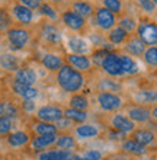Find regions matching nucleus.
<instances>
[{
	"label": "nucleus",
	"mask_w": 157,
	"mask_h": 160,
	"mask_svg": "<svg viewBox=\"0 0 157 160\" xmlns=\"http://www.w3.org/2000/svg\"><path fill=\"white\" fill-rule=\"evenodd\" d=\"M55 83L63 92L66 93H79L86 86V76L83 73L77 72L68 64H64L58 72L55 73Z\"/></svg>",
	"instance_id": "nucleus-1"
},
{
	"label": "nucleus",
	"mask_w": 157,
	"mask_h": 160,
	"mask_svg": "<svg viewBox=\"0 0 157 160\" xmlns=\"http://www.w3.org/2000/svg\"><path fill=\"white\" fill-rule=\"evenodd\" d=\"M4 34H6V39H7L10 48L15 51L25 50L32 39V32L28 29V26L13 25Z\"/></svg>",
	"instance_id": "nucleus-2"
},
{
	"label": "nucleus",
	"mask_w": 157,
	"mask_h": 160,
	"mask_svg": "<svg viewBox=\"0 0 157 160\" xmlns=\"http://www.w3.org/2000/svg\"><path fill=\"white\" fill-rule=\"evenodd\" d=\"M96 103L99 109L105 114H114L122 111L127 103L119 93H110V92H98L96 93Z\"/></svg>",
	"instance_id": "nucleus-3"
},
{
	"label": "nucleus",
	"mask_w": 157,
	"mask_h": 160,
	"mask_svg": "<svg viewBox=\"0 0 157 160\" xmlns=\"http://www.w3.org/2000/svg\"><path fill=\"white\" fill-rule=\"evenodd\" d=\"M101 70L105 73V76L115 77V79H121L124 77L122 64L119 60V55L116 52H110V51H103L102 58H101Z\"/></svg>",
	"instance_id": "nucleus-4"
},
{
	"label": "nucleus",
	"mask_w": 157,
	"mask_h": 160,
	"mask_svg": "<svg viewBox=\"0 0 157 160\" xmlns=\"http://www.w3.org/2000/svg\"><path fill=\"white\" fill-rule=\"evenodd\" d=\"M92 21H93L95 26H96L101 32H109L112 28L116 26L118 18H116V15H114V13L110 12V10H108L106 8L98 6V8L95 9Z\"/></svg>",
	"instance_id": "nucleus-5"
},
{
	"label": "nucleus",
	"mask_w": 157,
	"mask_h": 160,
	"mask_svg": "<svg viewBox=\"0 0 157 160\" xmlns=\"http://www.w3.org/2000/svg\"><path fill=\"white\" fill-rule=\"evenodd\" d=\"M60 22L64 28H67L70 32L74 34H83L87 28V21L74 13L71 9H66L60 13Z\"/></svg>",
	"instance_id": "nucleus-6"
},
{
	"label": "nucleus",
	"mask_w": 157,
	"mask_h": 160,
	"mask_svg": "<svg viewBox=\"0 0 157 160\" xmlns=\"http://www.w3.org/2000/svg\"><path fill=\"white\" fill-rule=\"evenodd\" d=\"M135 35L145 47L157 45V23L149 19H143L137 25Z\"/></svg>",
	"instance_id": "nucleus-7"
},
{
	"label": "nucleus",
	"mask_w": 157,
	"mask_h": 160,
	"mask_svg": "<svg viewBox=\"0 0 157 160\" xmlns=\"http://www.w3.org/2000/svg\"><path fill=\"white\" fill-rule=\"evenodd\" d=\"M64 61L66 64L71 66L73 68H76L77 72L86 73L92 72L93 68V60L90 57V54H71V52H67L64 55Z\"/></svg>",
	"instance_id": "nucleus-8"
},
{
	"label": "nucleus",
	"mask_w": 157,
	"mask_h": 160,
	"mask_svg": "<svg viewBox=\"0 0 157 160\" xmlns=\"http://www.w3.org/2000/svg\"><path fill=\"white\" fill-rule=\"evenodd\" d=\"M10 16H12L13 22H16L17 25L21 26H29L32 22H34L35 18V10L26 8L21 3H13L12 8H10Z\"/></svg>",
	"instance_id": "nucleus-9"
},
{
	"label": "nucleus",
	"mask_w": 157,
	"mask_h": 160,
	"mask_svg": "<svg viewBox=\"0 0 157 160\" xmlns=\"http://www.w3.org/2000/svg\"><path fill=\"white\" fill-rule=\"evenodd\" d=\"M63 117H64V108H61L58 105H42L39 106L37 112H35V118L38 121L50 122V124H55Z\"/></svg>",
	"instance_id": "nucleus-10"
},
{
	"label": "nucleus",
	"mask_w": 157,
	"mask_h": 160,
	"mask_svg": "<svg viewBox=\"0 0 157 160\" xmlns=\"http://www.w3.org/2000/svg\"><path fill=\"white\" fill-rule=\"evenodd\" d=\"M39 34H41V39H42L45 44H48V45H60V44L63 42V34H61V31H60L58 26L51 21L42 23Z\"/></svg>",
	"instance_id": "nucleus-11"
},
{
	"label": "nucleus",
	"mask_w": 157,
	"mask_h": 160,
	"mask_svg": "<svg viewBox=\"0 0 157 160\" xmlns=\"http://www.w3.org/2000/svg\"><path fill=\"white\" fill-rule=\"evenodd\" d=\"M109 127L115 128V130L121 131L124 134H131L132 131L137 128V124L131 121V119L127 117L125 112H114V114H109Z\"/></svg>",
	"instance_id": "nucleus-12"
},
{
	"label": "nucleus",
	"mask_w": 157,
	"mask_h": 160,
	"mask_svg": "<svg viewBox=\"0 0 157 160\" xmlns=\"http://www.w3.org/2000/svg\"><path fill=\"white\" fill-rule=\"evenodd\" d=\"M125 114L134 124H145L151 119V109H149L144 105H138V103L127 106Z\"/></svg>",
	"instance_id": "nucleus-13"
},
{
	"label": "nucleus",
	"mask_w": 157,
	"mask_h": 160,
	"mask_svg": "<svg viewBox=\"0 0 157 160\" xmlns=\"http://www.w3.org/2000/svg\"><path fill=\"white\" fill-rule=\"evenodd\" d=\"M73 135L77 140H92L101 135V127L98 124H92V122H85V124H79L73 128Z\"/></svg>",
	"instance_id": "nucleus-14"
},
{
	"label": "nucleus",
	"mask_w": 157,
	"mask_h": 160,
	"mask_svg": "<svg viewBox=\"0 0 157 160\" xmlns=\"http://www.w3.org/2000/svg\"><path fill=\"white\" fill-rule=\"evenodd\" d=\"M13 82L25 86H35L38 83V74L32 67H19L13 73Z\"/></svg>",
	"instance_id": "nucleus-15"
},
{
	"label": "nucleus",
	"mask_w": 157,
	"mask_h": 160,
	"mask_svg": "<svg viewBox=\"0 0 157 160\" xmlns=\"http://www.w3.org/2000/svg\"><path fill=\"white\" fill-rule=\"evenodd\" d=\"M58 134H45V135H35L34 138H31L29 144L34 152H44L47 148H51L55 146Z\"/></svg>",
	"instance_id": "nucleus-16"
},
{
	"label": "nucleus",
	"mask_w": 157,
	"mask_h": 160,
	"mask_svg": "<svg viewBox=\"0 0 157 160\" xmlns=\"http://www.w3.org/2000/svg\"><path fill=\"white\" fill-rule=\"evenodd\" d=\"M96 90L98 92H110V93H121L124 90V84L115 77H101L96 82Z\"/></svg>",
	"instance_id": "nucleus-17"
},
{
	"label": "nucleus",
	"mask_w": 157,
	"mask_h": 160,
	"mask_svg": "<svg viewBox=\"0 0 157 160\" xmlns=\"http://www.w3.org/2000/svg\"><path fill=\"white\" fill-rule=\"evenodd\" d=\"M41 64L42 67L50 73H57L60 68L63 67L66 61H64V57L55 54V52H45V54L41 57Z\"/></svg>",
	"instance_id": "nucleus-18"
},
{
	"label": "nucleus",
	"mask_w": 157,
	"mask_h": 160,
	"mask_svg": "<svg viewBox=\"0 0 157 160\" xmlns=\"http://www.w3.org/2000/svg\"><path fill=\"white\" fill-rule=\"evenodd\" d=\"M67 50L71 54H90L92 45L87 39L81 37H70L67 39Z\"/></svg>",
	"instance_id": "nucleus-19"
},
{
	"label": "nucleus",
	"mask_w": 157,
	"mask_h": 160,
	"mask_svg": "<svg viewBox=\"0 0 157 160\" xmlns=\"http://www.w3.org/2000/svg\"><path fill=\"white\" fill-rule=\"evenodd\" d=\"M12 92L22 101H35L39 96V90L35 86H25L16 82H12Z\"/></svg>",
	"instance_id": "nucleus-20"
},
{
	"label": "nucleus",
	"mask_w": 157,
	"mask_h": 160,
	"mask_svg": "<svg viewBox=\"0 0 157 160\" xmlns=\"http://www.w3.org/2000/svg\"><path fill=\"white\" fill-rule=\"evenodd\" d=\"M70 9H71L74 13H77L79 16H81L83 19H86V21H89V19H92V16H93L95 13V6L92 2H89V0H74L71 3V6H70Z\"/></svg>",
	"instance_id": "nucleus-21"
},
{
	"label": "nucleus",
	"mask_w": 157,
	"mask_h": 160,
	"mask_svg": "<svg viewBox=\"0 0 157 160\" xmlns=\"http://www.w3.org/2000/svg\"><path fill=\"white\" fill-rule=\"evenodd\" d=\"M121 150L127 154H131V156H137L141 157L147 154V147H144L143 144H140L138 141H135L134 138H125L121 141Z\"/></svg>",
	"instance_id": "nucleus-22"
},
{
	"label": "nucleus",
	"mask_w": 157,
	"mask_h": 160,
	"mask_svg": "<svg viewBox=\"0 0 157 160\" xmlns=\"http://www.w3.org/2000/svg\"><path fill=\"white\" fill-rule=\"evenodd\" d=\"M147 47L141 42V39L137 37V35H131L130 38L127 39V42L124 44V51L125 54L131 55V57H141L143 52L145 51Z\"/></svg>",
	"instance_id": "nucleus-23"
},
{
	"label": "nucleus",
	"mask_w": 157,
	"mask_h": 160,
	"mask_svg": "<svg viewBox=\"0 0 157 160\" xmlns=\"http://www.w3.org/2000/svg\"><path fill=\"white\" fill-rule=\"evenodd\" d=\"M130 37H131V35L118 25L115 26V28H112L109 32H106V41L109 42V45H114V47L124 45Z\"/></svg>",
	"instance_id": "nucleus-24"
},
{
	"label": "nucleus",
	"mask_w": 157,
	"mask_h": 160,
	"mask_svg": "<svg viewBox=\"0 0 157 160\" xmlns=\"http://www.w3.org/2000/svg\"><path fill=\"white\" fill-rule=\"evenodd\" d=\"M131 138L143 144L144 147H150L156 143V134L149 128H135L131 132Z\"/></svg>",
	"instance_id": "nucleus-25"
},
{
	"label": "nucleus",
	"mask_w": 157,
	"mask_h": 160,
	"mask_svg": "<svg viewBox=\"0 0 157 160\" xmlns=\"http://www.w3.org/2000/svg\"><path fill=\"white\" fill-rule=\"evenodd\" d=\"M21 67V60L13 52H3L0 54V70L7 73H15Z\"/></svg>",
	"instance_id": "nucleus-26"
},
{
	"label": "nucleus",
	"mask_w": 157,
	"mask_h": 160,
	"mask_svg": "<svg viewBox=\"0 0 157 160\" xmlns=\"http://www.w3.org/2000/svg\"><path fill=\"white\" fill-rule=\"evenodd\" d=\"M134 102L138 103V105H151V103H156L157 102V90L156 89H144V90H138V92L134 93L132 96Z\"/></svg>",
	"instance_id": "nucleus-27"
},
{
	"label": "nucleus",
	"mask_w": 157,
	"mask_h": 160,
	"mask_svg": "<svg viewBox=\"0 0 157 160\" xmlns=\"http://www.w3.org/2000/svg\"><path fill=\"white\" fill-rule=\"evenodd\" d=\"M73 154V150H61V148H52V150H44L38 154V160H68Z\"/></svg>",
	"instance_id": "nucleus-28"
},
{
	"label": "nucleus",
	"mask_w": 157,
	"mask_h": 160,
	"mask_svg": "<svg viewBox=\"0 0 157 160\" xmlns=\"http://www.w3.org/2000/svg\"><path fill=\"white\" fill-rule=\"evenodd\" d=\"M21 115V108L10 99H0V117H9V118L17 119Z\"/></svg>",
	"instance_id": "nucleus-29"
},
{
	"label": "nucleus",
	"mask_w": 157,
	"mask_h": 160,
	"mask_svg": "<svg viewBox=\"0 0 157 160\" xmlns=\"http://www.w3.org/2000/svg\"><path fill=\"white\" fill-rule=\"evenodd\" d=\"M31 141V135L26 132V131H12L10 134L7 135V143L10 147L13 148H19L23 147L26 144H29Z\"/></svg>",
	"instance_id": "nucleus-30"
},
{
	"label": "nucleus",
	"mask_w": 157,
	"mask_h": 160,
	"mask_svg": "<svg viewBox=\"0 0 157 160\" xmlns=\"http://www.w3.org/2000/svg\"><path fill=\"white\" fill-rule=\"evenodd\" d=\"M119 55V60H121V64H122V70H124V74L125 76H134L137 73L140 72V67H138V63L134 57L128 54H118Z\"/></svg>",
	"instance_id": "nucleus-31"
},
{
	"label": "nucleus",
	"mask_w": 157,
	"mask_h": 160,
	"mask_svg": "<svg viewBox=\"0 0 157 160\" xmlns=\"http://www.w3.org/2000/svg\"><path fill=\"white\" fill-rule=\"evenodd\" d=\"M68 106L73 109L79 111H89L90 109V99L86 96L85 93H73L68 99Z\"/></svg>",
	"instance_id": "nucleus-32"
},
{
	"label": "nucleus",
	"mask_w": 157,
	"mask_h": 160,
	"mask_svg": "<svg viewBox=\"0 0 157 160\" xmlns=\"http://www.w3.org/2000/svg\"><path fill=\"white\" fill-rule=\"evenodd\" d=\"M64 117L70 119L74 125H79V124L87 122L90 115H89V111H79V109H73V108L67 106V108H64Z\"/></svg>",
	"instance_id": "nucleus-33"
},
{
	"label": "nucleus",
	"mask_w": 157,
	"mask_h": 160,
	"mask_svg": "<svg viewBox=\"0 0 157 160\" xmlns=\"http://www.w3.org/2000/svg\"><path fill=\"white\" fill-rule=\"evenodd\" d=\"M76 146H77V141L74 135L70 134V132H61L57 137L54 147L61 148V150H73V148H76Z\"/></svg>",
	"instance_id": "nucleus-34"
},
{
	"label": "nucleus",
	"mask_w": 157,
	"mask_h": 160,
	"mask_svg": "<svg viewBox=\"0 0 157 160\" xmlns=\"http://www.w3.org/2000/svg\"><path fill=\"white\" fill-rule=\"evenodd\" d=\"M38 13L41 16H44L47 21L51 22H60V13L57 12L55 6L51 3V2H45V3H41L38 9Z\"/></svg>",
	"instance_id": "nucleus-35"
},
{
	"label": "nucleus",
	"mask_w": 157,
	"mask_h": 160,
	"mask_svg": "<svg viewBox=\"0 0 157 160\" xmlns=\"http://www.w3.org/2000/svg\"><path fill=\"white\" fill-rule=\"evenodd\" d=\"M32 131L35 132V135H45V134H58V130L55 124H50V122L44 121H37L32 124Z\"/></svg>",
	"instance_id": "nucleus-36"
},
{
	"label": "nucleus",
	"mask_w": 157,
	"mask_h": 160,
	"mask_svg": "<svg viewBox=\"0 0 157 160\" xmlns=\"http://www.w3.org/2000/svg\"><path fill=\"white\" fill-rule=\"evenodd\" d=\"M141 57H143V61L145 63L147 67L157 68V45L147 47Z\"/></svg>",
	"instance_id": "nucleus-37"
},
{
	"label": "nucleus",
	"mask_w": 157,
	"mask_h": 160,
	"mask_svg": "<svg viewBox=\"0 0 157 160\" xmlns=\"http://www.w3.org/2000/svg\"><path fill=\"white\" fill-rule=\"evenodd\" d=\"M116 25L121 26L122 29H125L130 35H132L134 32H135L138 22H137L132 16H128V15H125V16H121V18H119V19H118V23H116Z\"/></svg>",
	"instance_id": "nucleus-38"
},
{
	"label": "nucleus",
	"mask_w": 157,
	"mask_h": 160,
	"mask_svg": "<svg viewBox=\"0 0 157 160\" xmlns=\"http://www.w3.org/2000/svg\"><path fill=\"white\" fill-rule=\"evenodd\" d=\"M101 6H103V8H106L108 10H110V12L114 13V15H121L124 10V3L122 0H101Z\"/></svg>",
	"instance_id": "nucleus-39"
},
{
	"label": "nucleus",
	"mask_w": 157,
	"mask_h": 160,
	"mask_svg": "<svg viewBox=\"0 0 157 160\" xmlns=\"http://www.w3.org/2000/svg\"><path fill=\"white\" fill-rule=\"evenodd\" d=\"M10 26H13V19L10 16V12L0 6V32H6Z\"/></svg>",
	"instance_id": "nucleus-40"
},
{
	"label": "nucleus",
	"mask_w": 157,
	"mask_h": 160,
	"mask_svg": "<svg viewBox=\"0 0 157 160\" xmlns=\"http://www.w3.org/2000/svg\"><path fill=\"white\" fill-rule=\"evenodd\" d=\"M16 119L9 117H0V135H9L15 128Z\"/></svg>",
	"instance_id": "nucleus-41"
},
{
	"label": "nucleus",
	"mask_w": 157,
	"mask_h": 160,
	"mask_svg": "<svg viewBox=\"0 0 157 160\" xmlns=\"http://www.w3.org/2000/svg\"><path fill=\"white\" fill-rule=\"evenodd\" d=\"M55 127H57V130H58V132L61 131V132H68L70 130H73V127H74V124H73L71 121L68 118H66V117H63L61 119H58V121L55 122Z\"/></svg>",
	"instance_id": "nucleus-42"
},
{
	"label": "nucleus",
	"mask_w": 157,
	"mask_h": 160,
	"mask_svg": "<svg viewBox=\"0 0 157 160\" xmlns=\"http://www.w3.org/2000/svg\"><path fill=\"white\" fill-rule=\"evenodd\" d=\"M138 6L141 8V10H144L149 15H154L156 13V4L153 3V0H137Z\"/></svg>",
	"instance_id": "nucleus-43"
},
{
	"label": "nucleus",
	"mask_w": 157,
	"mask_h": 160,
	"mask_svg": "<svg viewBox=\"0 0 157 160\" xmlns=\"http://www.w3.org/2000/svg\"><path fill=\"white\" fill-rule=\"evenodd\" d=\"M22 112H25V114H35L37 112V103L35 101H22L21 105H19Z\"/></svg>",
	"instance_id": "nucleus-44"
},
{
	"label": "nucleus",
	"mask_w": 157,
	"mask_h": 160,
	"mask_svg": "<svg viewBox=\"0 0 157 160\" xmlns=\"http://www.w3.org/2000/svg\"><path fill=\"white\" fill-rule=\"evenodd\" d=\"M81 156H83L85 160H102L103 159L102 152H99V150H86Z\"/></svg>",
	"instance_id": "nucleus-45"
},
{
	"label": "nucleus",
	"mask_w": 157,
	"mask_h": 160,
	"mask_svg": "<svg viewBox=\"0 0 157 160\" xmlns=\"http://www.w3.org/2000/svg\"><path fill=\"white\" fill-rule=\"evenodd\" d=\"M16 2L23 4V6H26V8L32 9V10H38L39 6H41V3H39L38 0H16Z\"/></svg>",
	"instance_id": "nucleus-46"
},
{
	"label": "nucleus",
	"mask_w": 157,
	"mask_h": 160,
	"mask_svg": "<svg viewBox=\"0 0 157 160\" xmlns=\"http://www.w3.org/2000/svg\"><path fill=\"white\" fill-rule=\"evenodd\" d=\"M68 160H85V159H83V156H80V154H74V153H73L71 157Z\"/></svg>",
	"instance_id": "nucleus-47"
},
{
	"label": "nucleus",
	"mask_w": 157,
	"mask_h": 160,
	"mask_svg": "<svg viewBox=\"0 0 157 160\" xmlns=\"http://www.w3.org/2000/svg\"><path fill=\"white\" fill-rule=\"evenodd\" d=\"M151 118H154L157 121V106H154L153 109H151Z\"/></svg>",
	"instance_id": "nucleus-48"
},
{
	"label": "nucleus",
	"mask_w": 157,
	"mask_h": 160,
	"mask_svg": "<svg viewBox=\"0 0 157 160\" xmlns=\"http://www.w3.org/2000/svg\"><path fill=\"white\" fill-rule=\"evenodd\" d=\"M64 0H51V3L54 4V6H58V4H61Z\"/></svg>",
	"instance_id": "nucleus-49"
},
{
	"label": "nucleus",
	"mask_w": 157,
	"mask_h": 160,
	"mask_svg": "<svg viewBox=\"0 0 157 160\" xmlns=\"http://www.w3.org/2000/svg\"><path fill=\"white\" fill-rule=\"evenodd\" d=\"M39 3H45V2H51V0H38Z\"/></svg>",
	"instance_id": "nucleus-50"
},
{
	"label": "nucleus",
	"mask_w": 157,
	"mask_h": 160,
	"mask_svg": "<svg viewBox=\"0 0 157 160\" xmlns=\"http://www.w3.org/2000/svg\"><path fill=\"white\" fill-rule=\"evenodd\" d=\"M153 3L156 4V8H157V0H153Z\"/></svg>",
	"instance_id": "nucleus-51"
},
{
	"label": "nucleus",
	"mask_w": 157,
	"mask_h": 160,
	"mask_svg": "<svg viewBox=\"0 0 157 160\" xmlns=\"http://www.w3.org/2000/svg\"><path fill=\"white\" fill-rule=\"evenodd\" d=\"M154 22H156V23H157V15H156V21H154Z\"/></svg>",
	"instance_id": "nucleus-52"
},
{
	"label": "nucleus",
	"mask_w": 157,
	"mask_h": 160,
	"mask_svg": "<svg viewBox=\"0 0 157 160\" xmlns=\"http://www.w3.org/2000/svg\"><path fill=\"white\" fill-rule=\"evenodd\" d=\"M2 2H3V0H0V3H2Z\"/></svg>",
	"instance_id": "nucleus-53"
},
{
	"label": "nucleus",
	"mask_w": 157,
	"mask_h": 160,
	"mask_svg": "<svg viewBox=\"0 0 157 160\" xmlns=\"http://www.w3.org/2000/svg\"><path fill=\"white\" fill-rule=\"evenodd\" d=\"M0 73H2V70H0Z\"/></svg>",
	"instance_id": "nucleus-54"
}]
</instances>
